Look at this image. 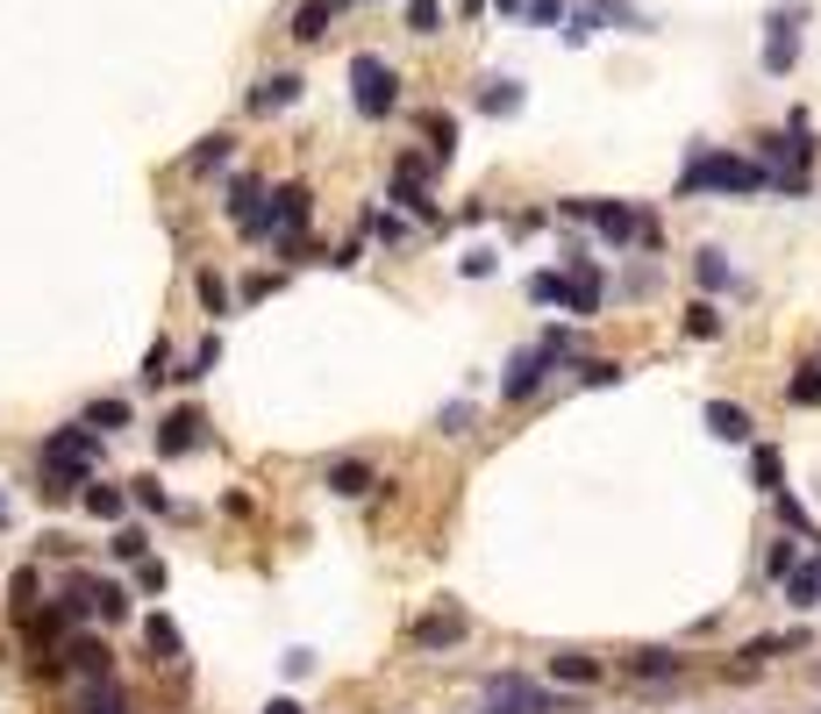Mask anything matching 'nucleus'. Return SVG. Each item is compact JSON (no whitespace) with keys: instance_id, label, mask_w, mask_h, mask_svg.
Listing matches in <instances>:
<instances>
[{"instance_id":"obj_15","label":"nucleus","mask_w":821,"mask_h":714,"mask_svg":"<svg viewBox=\"0 0 821 714\" xmlns=\"http://www.w3.org/2000/svg\"><path fill=\"white\" fill-rule=\"evenodd\" d=\"M551 679H557V686H600V658H586V650H557Z\"/></svg>"},{"instance_id":"obj_1","label":"nucleus","mask_w":821,"mask_h":714,"mask_svg":"<svg viewBox=\"0 0 821 714\" xmlns=\"http://www.w3.org/2000/svg\"><path fill=\"white\" fill-rule=\"evenodd\" d=\"M94 472H100V429L72 422V429H51V436H43V479H51V493L94 486Z\"/></svg>"},{"instance_id":"obj_45","label":"nucleus","mask_w":821,"mask_h":714,"mask_svg":"<svg viewBox=\"0 0 821 714\" xmlns=\"http://www.w3.org/2000/svg\"><path fill=\"white\" fill-rule=\"evenodd\" d=\"M493 271V251H465V279H486Z\"/></svg>"},{"instance_id":"obj_4","label":"nucleus","mask_w":821,"mask_h":714,"mask_svg":"<svg viewBox=\"0 0 821 714\" xmlns=\"http://www.w3.org/2000/svg\"><path fill=\"white\" fill-rule=\"evenodd\" d=\"M351 108L364 121H386L393 108H401V72H393L378 51H358L351 57Z\"/></svg>"},{"instance_id":"obj_30","label":"nucleus","mask_w":821,"mask_h":714,"mask_svg":"<svg viewBox=\"0 0 821 714\" xmlns=\"http://www.w3.org/2000/svg\"><path fill=\"white\" fill-rule=\"evenodd\" d=\"M800 565H808V557H800V551H793V543H771V551H765V572H771V579H779V586H786V579H793V572H800Z\"/></svg>"},{"instance_id":"obj_46","label":"nucleus","mask_w":821,"mask_h":714,"mask_svg":"<svg viewBox=\"0 0 821 714\" xmlns=\"http://www.w3.org/2000/svg\"><path fill=\"white\" fill-rule=\"evenodd\" d=\"M565 14V0H529V22H557Z\"/></svg>"},{"instance_id":"obj_32","label":"nucleus","mask_w":821,"mask_h":714,"mask_svg":"<svg viewBox=\"0 0 821 714\" xmlns=\"http://www.w3.org/2000/svg\"><path fill=\"white\" fill-rule=\"evenodd\" d=\"M215 358H222V343H215V337H207V343H201V351H193L186 364H179V372H172V379H186V386H193V379H207V372H215Z\"/></svg>"},{"instance_id":"obj_20","label":"nucleus","mask_w":821,"mask_h":714,"mask_svg":"<svg viewBox=\"0 0 821 714\" xmlns=\"http://www.w3.org/2000/svg\"><path fill=\"white\" fill-rule=\"evenodd\" d=\"M86 514H100V522H121V514H129V493H121L115 479H94V486H86Z\"/></svg>"},{"instance_id":"obj_21","label":"nucleus","mask_w":821,"mask_h":714,"mask_svg":"<svg viewBox=\"0 0 821 714\" xmlns=\"http://www.w3.org/2000/svg\"><path fill=\"white\" fill-rule=\"evenodd\" d=\"M422 136H429V158H458V121H450L444 108H436V115H422Z\"/></svg>"},{"instance_id":"obj_24","label":"nucleus","mask_w":821,"mask_h":714,"mask_svg":"<svg viewBox=\"0 0 821 714\" xmlns=\"http://www.w3.org/2000/svg\"><path fill=\"white\" fill-rule=\"evenodd\" d=\"M693 279H701L707 294H722V286H736V271H728L722 251H701V257H693Z\"/></svg>"},{"instance_id":"obj_38","label":"nucleus","mask_w":821,"mask_h":714,"mask_svg":"<svg viewBox=\"0 0 821 714\" xmlns=\"http://www.w3.org/2000/svg\"><path fill=\"white\" fill-rule=\"evenodd\" d=\"M201 300H207V315H230V286H222V271H201Z\"/></svg>"},{"instance_id":"obj_27","label":"nucleus","mask_w":821,"mask_h":714,"mask_svg":"<svg viewBox=\"0 0 821 714\" xmlns=\"http://www.w3.org/2000/svg\"><path fill=\"white\" fill-rule=\"evenodd\" d=\"M86 429H100V436L129 429V401H94V407H86Z\"/></svg>"},{"instance_id":"obj_2","label":"nucleus","mask_w":821,"mask_h":714,"mask_svg":"<svg viewBox=\"0 0 821 714\" xmlns=\"http://www.w3.org/2000/svg\"><path fill=\"white\" fill-rule=\"evenodd\" d=\"M686 193H771V172L757 158H728V150H693V164L679 172V201Z\"/></svg>"},{"instance_id":"obj_6","label":"nucleus","mask_w":821,"mask_h":714,"mask_svg":"<svg viewBox=\"0 0 821 714\" xmlns=\"http://www.w3.org/2000/svg\"><path fill=\"white\" fill-rule=\"evenodd\" d=\"M565 215H572V222H593V230L615 243V251H621V243H658V230H650L629 201H565Z\"/></svg>"},{"instance_id":"obj_17","label":"nucleus","mask_w":821,"mask_h":714,"mask_svg":"<svg viewBox=\"0 0 821 714\" xmlns=\"http://www.w3.org/2000/svg\"><path fill=\"white\" fill-rule=\"evenodd\" d=\"M565 315H600V271H593V257H586V265H572V294H565Z\"/></svg>"},{"instance_id":"obj_25","label":"nucleus","mask_w":821,"mask_h":714,"mask_svg":"<svg viewBox=\"0 0 821 714\" xmlns=\"http://www.w3.org/2000/svg\"><path fill=\"white\" fill-rule=\"evenodd\" d=\"M786 401H793V407H821V364H800V372L786 379Z\"/></svg>"},{"instance_id":"obj_9","label":"nucleus","mask_w":821,"mask_h":714,"mask_svg":"<svg viewBox=\"0 0 821 714\" xmlns=\"http://www.w3.org/2000/svg\"><path fill=\"white\" fill-rule=\"evenodd\" d=\"M800 22H808V8H771V36H765V72L779 79V72H793V57H800Z\"/></svg>"},{"instance_id":"obj_39","label":"nucleus","mask_w":821,"mask_h":714,"mask_svg":"<svg viewBox=\"0 0 821 714\" xmlns=\"http://www.w3.org/2000/svg\"><path fill=\"white\" fill-rule=\"evenodd\" d=\"M779 522H786V529H800V536H808V543H814V514H808V508H800V500H793V493H779Z\"/></svg>"},{"instance_id":"obj_10","label":"nucleus","mask_w":821,"mask_h":714,"mask_svg":"<svg viewBox=\"0 0 821 714\" xmlns=\"http://www.w3.org/2000/svg\"><path fill=\"white\" fill-rule=\"evenodd\" d=\"M201 444H207V422H201V407H172V415L158 422V458H193Z\"/></svg>"},{"instance_id":"obj_13","label":"nucleus","mask_w":821,"mask_h":714,"mask_svg":"<svg viewBox=\"0 0 821 714\" xmlns=\"http://www.w3.org/2000/svg\"><path fill=\"white\" fill-rule=\"evenodd\" d=\"M294 100H300L294 72H265V79L250 86V115H279V108H294Z\"/></svg>"},{"instance_id":"obj_14","label":"nucleus","mask_w":821,"mask_h":714,"mask_svg":"<svg viewBox=\"0 0 821 714\" xmlns=\"http://www.w3.org/2000/svg\"><path fill=\"white\" fill-rule=\"evenodd\" d=\"M679 672H686V658L664 650V643H650V650H636V658H629V679H650V686H664V679H679Z\"/></svg>"},{"instance_id":"obj_7","label":"nucleus","mask_w":821,"mask_h":714,"mask_svg":"<svg viewBox=\"0 0 821 714\" xmlns=\"http://www.w3.org/2000/svg\"><path fill=\"white\" fill-rule=\"evenodd\" d=\"M57 607H65L72 621H121V615H129V594H121L115 579H94V572H79V579L65 586V600H57Z\"/></svg>"},{"instance_id":"obj_29","label":"nucleus","mask_w":821,"mask_h":714,"mask_svg":"<svg viewBox=\"0 0 821 714\" xmlns=\"http://www.w3.org/2000/svg\"><path fill=\"white\" fill-rule=\"evenodd\" d=\"M215 164H230V136H222V129H215V136H207V143L186 158V172H215Z\"/></svg>"},{"instance_id":"obj_19","label":"nucleus","mask_w":821,"mask_h":714,"mask_svg":"<svg viewBox=\"0 0 821 714\" xmlns=\"http://www.w3.org/2000/svg\"><path fill=\"white\" fill-rule=\"evenodd\" d=\"M337 8H343V0H308V8L294 14V36H300V43H322L329 22H337Z\"/></svg>"},{"instance_id":"obj_34","label":"nucleus","mask_w":821,"mask_h":714,"mask_svg":"<svg viewBox=\"0 0 821 714\" xmlns=\"http://www.w3.org/2000/svg\"><path fill=\"white\" fill-rule=\"evenodd\" d=\"M108 551L121 557V565H143V557H150V543H143V529H115V543H108Z\"/></svg>"},{"instance_id":"obj_11","label":"nucleus","mask_w":821,"mask_h":714,"mask_svg":"<svg viewBox=\"0 0 821 714\" xmlns=\"http://www.w3.org/2000/svg\"><path fill=\"white\" fill-rule=\"evenodd\" d=\"M465 629H471L465 607H436V615H422L407 636H415V650H458V643H465Z\"/></svg>"},{"instance_id":"obj_50","label":"nucleus","mask_w":821,"mask_h":714,"mask_svg":"<svg viewBox=\"0 0 821 714\" xmlns=\"http://www.w3.org/2000/svg\"><path fill=\"white\" fill-rule=\"evenodd\" d=\"M486 714H500V707H486Z\"/></svg>"},{"instance_id":"obj_26","label":"nucleus","mask_w":821,"mask_h":714,"mask_svg":"<svg viewBox=\"0 0 821 714\" xmlns=\"http://www.w3.org/2000/svg\"><path fill=\"white\" fill-rule=\"evenodd\" d=\"M814 600H821V565H800L786 579V607H814Z\"/></svg>"},{"instance_id":"obj_8","label":"nucleus","mask_w":821,"mask_h":714,"mask_svg":"<svg viewBox=\"0 0 821 714\" xmlns=\"http://www.w3.org/2000/svg\"><path fill=\"white\" fill-rule=\"evenodd\" d=\"M486 701H493L500 714H565L551 701V693L536 686V679H522V672H500V679H486Z\"/></svg>"},{"instance_id":"obj_28","label":"nucleus","mask_w":821,"mask_h":714,"mask_svg":"<svg viewBox=\"0 0 821 714\" xmlns=\"http://www.w3.org/2000/svg\"><path fill=\"white\" fill-rule=\"evenodd\" d=\"M779 472H786V465H779V450H771V444H757V450H750V479L765 486V493H779Z\"/></svg>"},{"instance_id":"obj_43","label":"nucleus","mask_w":821,"mask_h":714,"mask_svg":"<svg viewBox=\"0 0 821 714\" xmlns=\"http://www.w3.org/2000/svg\"><path fill=\"white\" fill-rule=\"evenodd\" d=\"M136 586H143V594H164V565H158V557H143V565H136Z\"/></svg>"},{"instance_id":"obj_37","label":"nucleus","mask_w":821,"mask_h":714,"mask_svg":"<svg viewBox=\"0 0 821 714\" xmlns=\"http://www.w3.org/2000/svg\"><path fill=\"white\" fill-rule=\"evenodd\" d=\"M471 422H479V415H471V401H450L444 415H436V429H444V436H471Z\"/></svg>"},{"instance_id":"obj_18","label":"nucleus","mask_w":821,"mask_h":714,"mask_svg":"<svg viewBox=\"0 0 821 714\" xmlns=\"http://www.w3.org/2000/svg\"><path fill=\"white\" fill-rule=\"evenodd\" d=\"M372 465H364V458H337V465H329V493H343V500H358V493H372Z\"/></svg>"},{"instance_id":"obj_36","label":"nucleus","mask_w":821,"mask_h":714,"mask_svg":"<svg viewBox=\"0 0 821 714\" xmlns=\"http://www.w3.org/2000/svg\"><path fill=\"white\" fill-rule=\"evenodd\" d=\"M158 379H172V343H150V351H143V386H158Z\"/></svg>"},{"instance_id":"obj_44","label":"nucleus","mask_w":821,"mask_h":714,"mask_svg":"<svg viewBox=\"0 0 821 714\" xmlns=\"http://www.w3.org/2000/svg\"><path fill=\"white\" fill-rule=\"evenodd\" d=\"M593 29H600V14H572V29H565V43H586Z\"/></svg>"},{"instance_id":"obj_47","label":"nucleus","mask_w":821,"mask_h":714,"mask_svg":"<svg viewBox=\"0 0 821 714\" xmlns=\"http://www.w3.org/2000/svg\"><path fill=\"white\" fill-rule=\"evenodd\" d=\"M265 714H300V707H294V701H271V707H265Z\"/></svg>"},{"instance_id":"obj_12","label":"nucleus","mask_w":821,"mask_h":714,"mask_svg":"<svg viewBox=\"0 0 821 714\" xmlns=\"http://www.w3.org/2000/svg\"><path fill=\"white\" fill-rule=\"evenodd\" d=\"M143 650H150V664H186L179 621H172V615H143Z\"/></svg>"},{"instance_id":"obj_42","label":"nucleus","mask_w":821,"mask_h":714,"mask_svg":"<svg viewBox=\"0 0 821 714\" xmlns=\"http://www.w3.org/2000/svg\"><path fill=\"white\" fill-rule=\"evenodd\" d=\"M364 236H378V243H401L407 230H401L393 215H378V207H372V215H364Z\"/></svg>"},{"instance_id":"obj_49","label":"nucleus","mask_w":821,"mask_h":714,"mask_svg":"<svg viewBox=\"0 0 821 714\" xmlns=\"http://www.w3.org/2000/svg\"><path fill=\"white\" fill-rule=\"evenodd\" d=\"M0 522H8V493H0Z\"/></svg>"},{"instance_id":"obj_51","label":"nucleus","mask_w":821,"mask_h":714,"mask_svg":"<svg viewBox=\"0 0 821 714\" xmlns=\"http://www.w3.org/2000/svg\"><path fill=\"white\" fill-rule=\"evenodd\" d=\"M814 565H821V557H814Z\"/></svg>"},{"instance_id":"obj_33","label":"nucleus","mask_w":821,"mask_h":714,"mask_svg":"<svg viewBox=\"0 0 821 714\" xmlns=\"http://www.w3.org/2000/svg\"><path fill=\"white\" fill-rule=\"evenodd\" d=\"M436 22H444V0H407V29L415 36H436Z\"/></svg>"},{"instance_id":"obj_3","label":"nucleus","mask_w":821,"mask_h":714,"mask_svg":"<svg viewBox=\"0 0 821 714\" xmlns=\"http://www.w3.org/2000/svg\"><path fill=\"white\" fill-rule=\"evenodd\" d=\"M572 358V329H543L529 351H514L508 358V379H500V401H529V393L551 379V364H565Z\"/></svg>"},{"instance_id":"obj_31","label":"nucleus","mask_w":821,"mask_h":714,"mask_svg":"<svg viewBox=\"0 0 821 714\" xmlns=\"http://www.w3.org/2000/svg\"><path fill=\"white\" fill-rule=\"evenodd\" d=\"M686 337H701V343H714V337H722V315H714L707 300H693V308H686Z\"/></svg>"},{"instance_id":"obj_48","label":"nucleus","mask_w":821,"mask_h":714,"mask_svg":"<svg viewBox=\"0 0 821 714\" xmlns=\"http://www.w3.org/2000/svg\"><path fill=\"white\" fill-rule=\"evenodd\" d=\"M493 8H500V14H514V8H529V0H493Z\"/></svg>"},{"instance_id":"obj_5","label":"nucleus","mask_w":821,"mask_h":714,"mask_svg":"<svg viewBox=\"0 0 821 714\" xmlns=\"http://www.w3.org/2000/svg\"><path fill=\"white\" fill-rule=\"evenodd\" d=\"M757 164L771 172V193H800V187H808V164H814V143H808V129L757 136Z\"/></svg>"},{"instance_id":"obj_23","label":"nucleus","mask_w":821,"mask_h":714,"mask_svg":"<svg viewBox=\"0 0 821 714\" xmlns=\"http://www.w3.org/2000/svg\"><path fill=\"white\" fill-rule=\"evenodd\" d=\"M565 294H572V271H536V279H529V300H536V308H565Z\"/></svg>"},{"instance_id":"obj_16","label":"nucleus","mask_w":821,"mask_h":714,"mask_svg":"<svg viewBox=\"0 0 821 714\" xmlns=\"http://www.w3.org/2000/svg\"><path fill=\"white\" fill-rule=\"evenodd\" d=\"M707 429L722 436V444H750V429H757V422L743 415L736 401H707Z\"/></svg>"},{"instance_id":"obj_41","label":"nucleus","mask_w":821,"mask_h":714,"mask_svg":"<svg viewBox=\"0 0 821 714\" xmlns=\"http://www.w3.org/2000/svg\"><path fill=\"white\" fill-rule=\"evenodd\" d=\"M621 379V364H607V358H586L579 364V386H615Z\"/></svg>"},{"instance_id":"obj_22","label":"nucleus","mask_w":821,"mask_h":714,"mask_svg":"<svg viewBox=\"0 0 821 714\" xmlns=\"http://www.w3.org/2000/svg\"><path fill=\"white\" fill-rule=\"evenodd\" d=\"M479 108L486 115H522V79H486L479 86Z\"/></svg>"},{"instance_id":"obj_40","label":"nucleus","mask_w":821,"mask_h":714,"mask_svg":"<svg viewBox=\"0 0 821 714\" xmlns=\"http://www.w3.org/2000/svg\"><path fill=\"white\" fill-rule=\"evenodd\" d=\"M129 500H136V508H158V514L172 508V500H164V486H158V479H129Z\"/></svg>"},{"instance_id":"obj_35","label":"nucleus","mask_w":821,"mask_h":714,"mask_svg":"<svg viewBox=\"0 0 821 714\" xmlns=\"http://www.w3.org/2000/svg\"><path fill=\"white\" fill-rule=\"evenodd\" d=\"M779 650H800V629H793V636H757V643H743V658L765 664V658H779Z\"/></svg>"}]
</instances>
